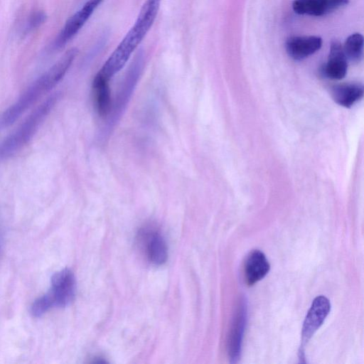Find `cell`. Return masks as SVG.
Segmentation results:
<instances>
[{"label": "cell", "mask_w": 364, "mask_h": 364, "mask_svg": "<svg viewBox=\"0 0 364 364\" xmlns=\"http://www.w3.org/2000/svg\"><path fill=\"white\" fill-rule=\"evenodd\" d=\"M247 316V301L242 298L232 319L228 339V353L232 363H237L240 357Z\"/></svg>", "instance_id": "obj_8"}, {"label": "cell", "mask_w": 364, "mask_h": 364, "mask_svg": "<svg viewBox=\"0 0 364 364\" xmlns=\"http://www.w3.org/2000/svg\"><path fill=\"white\" fill-rule=\"evenodd\" d=\"M139 237L146 255L151 263L161 265L166 261L168 247L160 232L152 228H145L141 230Z\"/></svg>", "instance_id": "obj_9"}, {"label": "cell", "mask_w": 364, "mask_h": 364, "mask_svg": "<svg viewBox=\"0 0 364 364\" xmlns=\"http://www.w3.org/2000/svg\"><path fill=\"white\" fill-rule=\"evenodd\" d=\"M92 93L97 112L101 117H108L113 104L109 80L97 74L92 82Z\"/></svg>", "instance_id": "obj_14"}, {"label": "cell", "mask_w": 364, "mask_h": 364, "mask_svg": "<svg viewBox=\"0 0 364 364\" xmlns=\"http://www.w3.org/2000/svg\"><path fill=\"white\" fill-rule=\"evenodd\" d=\"M343 50L347 60L353 62L360 61L363 53V36L358 33L349 36L344 43Z\"/></svg>", "instance_id": "obj_16"}, {"label": "cell", "mask_w": 364, "mask_h": 364, "mask_svg": "<svg viewBox=\"0 0 364 364\" xmlns=\"http://www.w3.org/2000/svg\"><path fill=\"white\" fill-rule=\"evenodd\" d=\"M76 281L73 272L63 269L55 273L50 282L49 291L36 299L31 308L35 317H40L54 307H65L74 299Z\"/></svg>", "instance_id": "obj_4"}, {"label": "cell", "mask_w": 364, "mask_h": 364, "mask_svg": "<svg viewBox=\"0 0 364 364\" xmlns=\"http://www.w3.org/2000/svg\"><path fill=\"white\" fill-rule=\"evenodd\" d=\"M269 263L264 254L259 250H253L247 257L245 265L246 282L252 286L269 272Z\"/></svg>", "instance_id": "obj_13"}, {"label": "cell", "mask_w": 364, "mask_h": 364, "mask_svg": "<svg viewBox=\"0 0 364 364\" xmlns=\"http://www.w3.org/2000/svg\"><path fill=\"white\" fill-rule=\"evenodd\" d=\"M161 0H146L136 21L105 61L97 75L109 80L126 65L155 21Z\"/></svg>", "instance_id": "obj_2"}, {"label": "cell", "mask_w": 364, "mask_h": 364, "mask_svg": "<svg viewBox=\"0 0 364 364\" xmlns=\"http://www.w3.org/2000/svg\"><path fill=\"white\" fill-rule=\"evenodd\" d=\"M1 230H0V247H1Z\"/></svg>", "instance_id": "obj_18"}, {"label": "cell", "mask_w": 364, "mask_h": 364, "mask_svg": "<svg viewBox=\"0 0 364 364\" xmlns=\"http://www.w3.org/2000/svg\"><path fill=\"white\" fill-rule=\"evenodd\" d=\"M59 99V92H55L50 95L27 117L14 132L0 143V160L15 154L33 138Z\"/></svg>", "instance_id": "obj_3"}, {"label": "cell", "mask_w": 364, "mask_h": 364, "mask_svg": "<svg viewBox=\"0 0 364 364\" xmlns=\"http://www.w3.org/2000/svg\"><path fill=\"white\" fill-rule=\"evenodd\" d=\"M77 48L68 50L52 67L34 80L0 117V126L13 124L27 109L51 90L65 76L77 55Z\"/></svg>", "instance_id": "obj_1"}, {"label": "cell", "mask_w": 364, "mask_h": 364, "mask_svg": "<svg viewBox=\"0 0 364 364\" xmlns=\"http://www.w3.org/2000/svg\"><path fill=\"white\" fill-rule=\"evenodd\" d=\"M46 19V15L43 11H38L33 12L28 18V20L25 25L24 31L26 33H29L38 28L45 22Z\"/></svg>", "instance_id": "obj_17"}, {"label": "cell", "mask_w": 364, "mask_h": 364, "mask_svg": "<svg viewBox=\"0 0 364 364\" xmlns=\"http://www.w3.org/2000/svg\"><path fill=\"white\" fill-rule=\"evenodd\" d=\"M350 0H294L292 8L301 15L322 16L348 4Z\"/></svg>", "instance_id": "obj_11"}, {"label": "cell", "mask_w": 364, "mask_h": 364, "mask_svg": "<svg viewBox=\"0 0 364 364\" xmlns=\"http://www.w3.org/2000/svg\"><path fill=\"white\" fill-rule=\"evenodd\" d=\"M103 0H89L65 22L53 47L58 49L71 40L82 28Z\"/></svg>", "instance_id": "obj_7"}, {"label": "cell", "mask_w": 364, "mask_h": 364, "mask_svg": "<svg viewBox=\"0 0 364 364\" xmlns=\"http://www.w3.org/2000/svg\"><path fill=\"white\" fill-rule=\"evenodd\" d=\"M330 310L331 304L326 296L321 295L314 299L301 329V340L299 350V357L301 361L304 359L306 345L322 325Z\"/></svg>", "instance_id": "obj_6"}, {"label": "cell", "mask_w": 364, "mask_h": 364, "mask_svg": "<svg viewBox=\"0 0 364 364\" xmlns=\"http://www.w3.org/2000/svg\"><path fill=\"white\" fill-rule=\"evenodd\" d=\"M322 46V38L316 36H292L285 43L287 54L292 59L301 60L315 53Z\"/></svg>", "instance_id": "obj_10"}, {"label": "cell", "mask_w": 364, "mask_h": 364, "mask_svg": "<svg viewBox=\"0 0 364 364\" xmlns=\"http://www.w3.org/2000/svg\"><path fill=\"white\" fill-rule=\"evenodd\" d=\"M144 66V53L141 50L134 57L122 82L120 90L108 115L107 126L109 131L112 129L126 108L127 102L132 95L141 75Z\"/></svg>", "instance_id": "obj_5"}, {"label": "cell", "mask_w": 364, "mask_h": 364, "mask_svg": "<svg viewBox=\"0 0 364 364\" xmlns=\"http://www.w3.org/2000/svg\"><path fill=\"white\" fill-rule=\"evenodd\" d=\"M347 70L348 60L344 54L343 46L338 41H333L323 73L330 79L341 80L346 76Z\"/></svg>", "instance_id": "obj_12"}, {"label": "cell", "mask_w": 364, "mask_h": 364, "mask_svg": "<svg viewBox=\"0 0 364 364\" xmlns=\"http://www.w3.org/2000/svg\"><path fill=\"white\" fill-rule=\"evenodd\" d=\"M331 95L339 105L350 107L363 97V87L358 83L341 84L333 87Z\"/></svg>", "instance_id": "obj_15"}]
</instances>
